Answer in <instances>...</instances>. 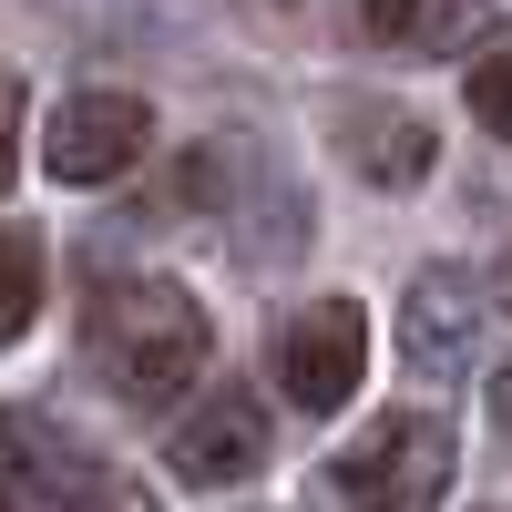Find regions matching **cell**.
<instances>
[{
    "label": "cell",
    "instance_id": "cell-1",
    "mask_svg": "<svg viewBox=\"0 0 512 512\" xmlns=\"http://www.w3.org/2000/svg\"><path fill=\"white\" fill-rule=\"evenodd\" d=\"M205 349H216V328H205V308L175 287V277H123L93 297V359L123 400H185V379L205 369Z\"/></svg>",
    "mask_w": 512,
    "mask_h": 512
},
{
    "label": "cell",
    "instance_id": "cell-2",
    "mask_svg": "<svg viewBox=\"0 0 512 512\" xmlns=\"http://www.w3.org/2000/svg\"><path fill=\"white\" fill-rule=\"evenodd\" d=\"M451 461H461V441H451L441 410H379L369 431L328 461V492L349 512H441Z\"/></svg>",
    "mask_w": 512,
    "mask_h": 512
},
{
    "label": "cell",
    "instance_id": "cell-3",
    "mask_svg": "<svg viewBox=\"0 0 512 512\" xmlns=\"http://www.w3.org/2000/svg\"><path fill=\"white\" fill-rule=\"evenodd\" d=\"M369 379V318L359 297H318L277 328V390L297 410H349V390Z\"/></svg>",
    "mask_w": 512,
    "mask_h": 512
},
{
    "label": "cell",
    "instance_id": "cell-4",
    "mask_svg": "<svg viewBox=\"0 0 512 512\" xmlns=\"http://www.w3.org/2000/svg\"><path fill=\"white\" fill-rule=\"evenodd\" d=\"M144 144H154V113L134 93H72L52 113V144H41V154H52L62 185H113V175L144 164Z\"/></svg>",
    "mask_w": 512,
    "mask_h": 512
},
{
    "label": "cell",
    "instance_id": "cell-5",
    "mask_svg": "<svg viewBox=\"0 0 512 512\" xmlns=\"http://www.w3.org/2000/svg\"><path fill=\"white\" fill-rule=\"evenodd\" d=\"M175 472L185 482H246V472H267V410H256L246 390H216V400H195L175 420Z\"/></svg>",
    "mask_w": 512,
    "mask_h": 512
},
{
    "label": "cell",
    "instance_id": "cell-6",
    "mask_svg": "<svg viewBox=\"0 0 512 512\" xmlns=\"http://www.w3.org/2000/svg\"><path fill=\"white\" fill-rule=\"evenodd\" d=\"M410 359L431 369V379H441V369H461V359H472V287H461L451 267L410 287Z\"/></svg>",
    "mask_w": 512,
    "mask_h": 512
},
{
    "label": "cell",
    "instance_id": "cell-7",
    "mask_svg": "<svg viewBox=\"0 0 512 512\" xmlns=\"http://www.w3.org/2000/svg\"><path fill=\"white\" fill-rule=\"evenodd\" d=\"M349 144L369 154L379 185H420V175H431V134L400 123V113H349Z\"/></svg>",
    "mask_w": 512,
    "mask_h": 512
},
{
    "label": "cell",
    "instance_id": "cell-8",
    "mask_svg": "<svg viewBox=\"0 0 512 512\" xmlns=\"http://www.w3.org/2000/svg\"><path fill=\"white\" fill-rule=\"evenodd\" d=\"M31 308H41V236L31 226H0V349L31 328Z\"/></svg>",
    "mask_w": 512,
    "mask_h": 512
},
{
    "label": "cell",
    "instance_id": "cell-9",
    "mask_svg": "<svg viewBox=\"0 0 512 512\" xmlns=\"http://www.w3.org/2000/svg\"><path fill=\"white\" fill-rule=\"evenodd\" d=\"M41 472H52V431L21 410H0V512H21L41 492Z\"/></svg>",
    "mask_w": 512,
    "mask_h": 512
},
{
    "label": "cell",
    "instance_id": "cell-10",
    "mask_svg": "<svg viewBox=\"0 0 512 512\" xmlns=\"http://www.w3.org/2000/svg\"><path fill=\"white\" fill-rule=\"evenodd\" d=\"M451 11L461 0H369V31L379 41H431V31H451Z\"/></svg>",
    "mask_w": 512,
    "mask_h": 512
},
{
    "label": "cell",
    "instance_id": "cell-11",
    "mask_svg": "<svg viewBox=\"0 0 512 512\" xmlns=\"http://www.w3.org/2000/svg\"><path fill=\"white\" fill-rule=\"evenodd\" d=\"M472 113H482V134L512 144V52H492V62L472 72Z\"/></svg>",
    "mask_w": 512,
    "mask_h": 512
},
{
    "label": "cell",
    "instance_id": "cell-12",
    "mask_svg": "<svg viewBox=\"0 0 512 512\" xmlns=\"http://www.w3.org/2000/svg\"><path fill=\"white\" fill-rule=\"evenodd\" d=\"M62 512H154V492H144V482H123V472H93V482H72V492H62Z\"/></svg>",
    "mask_w": 512,
    "mask_h": 512
},
{
    "label": "cell",
    "instance_id": "cell-13",
    "mask_svg": "<svg viewBox=\"0 0 512 512\" xmlns=\"http://www.w3.org/2000/svg\"><path fill=\"white\" fill-rule=\"evenodd\" d=\"M21 175V82H0V195Z\"/></svg>",
    "mask_w": 512,
    "mask_h": 512
},
{
    "label": "cell",
    "instance_id": "cell-14",
    "mask_svg": "<svg viewBox=\"0 0 512 512\" xmlns=\"http://www.w3.org/2000/svg\"><path fill=\"white\" fill-rule=\"evenodd\" d=\"M492 410H502V441H512V369L492 379Z\"/></svg>",
    "mask_w": 512,
    "mask_h": 512
},
{
    "label": "cell",
    "instance_id": "cell-15",
    "mask_svg": "<svg viewBox=\"0 0 512 512\" xmlns=\"http://www.w3.org/2000/svg\"><path fill=\"white\" fill-rule=\"evenodd\" d=\"M502 297H512V267H502Z\"/></svg>",
    "mask_w": 512,
    "mask_h": 512
}]
</instances>
